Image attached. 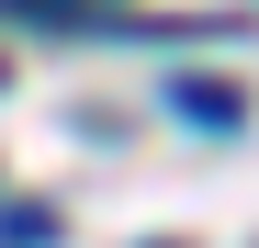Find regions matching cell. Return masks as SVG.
<instances>
[{
	"label": "cell",
	"mask_w": 259,
	"mask_h": 248,
	"mask_svg": "<svg viewBox=\"0 0 259 248\" xmlns=\"http://www.w3.org/2000/svg\"><path fill=\"white\" fill-rule=\"evenodd\" d=\"M169 102H181L192 124H237V91H226V79H181V91H169Z\"/></svg>",
	"instance_id": "cell-1"
}]
</instances>
